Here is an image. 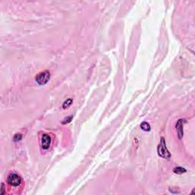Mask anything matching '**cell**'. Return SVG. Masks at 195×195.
Wrapping results in <instances>:
<instances>
[{
  "instance_id": "cell-9",
  "label": "cell",
  "mask_w": 195,
  "mask_h": 195,
  "mask_svg": "<svg viewBox=\"0 0 195 195\" xmlns=\"http://www.w3.org/2000/svg\"><path fill=\"white\" fill-rule=\"evenodd\" d=\"M73 118V115H69V116L66 117L63 121H62V123H63V124H66V123H70L71 121H72Z\"/></svg>"
},
{
  "instance_id": "cell-2",
  "label": "cell",
  "mask_w": 195,
  "mask_h": 195,
  "mask_svg": "<svg viewBox=\"0 0 195 195\" xmlns=\"http://www.w3.org/2000/svg\"><path fill=\"white\" fill-rule=\"evenodd\" d=\"M50 78V73L49 71L45 70L43 72L40 73L38 74L35 77V80H36L37 83L40 85H44L47 84Z\"/></svg>"
},
{
  "instance_id": "cell-10",
  "label": "cell",
  "mask_w": 195,
  "mask_h": 195,
  "mask_svg": "<svg viewBox=\"0 0 195 195\" xmlns=\"http://www.w3.org/2000/svg\"><path fill=\"white\" fill-rule=\"evenodd\" d=\"M21 139H22V135H21V134H16L14 136V137H13V140H14L15 142H19V141H20Z\"/></svg>"
},
{
  "instance_id": "cell-6",
  "label": "cell",
  "mask_w": 195,
  "mask_h": 195,
  "mask_svg": "<svg viewBox=\"0 0 195 195\" xmlns=\"http://www.w3.org/2000/svg\"><path fill=\"white\" fill-rule=\"evenodd\" d=\"M173 171H174V172H175V174H178V175H181V174L185 173L186 172H187V171H186L185 168H182V167H180V166L175 168Z\"/></svg>"
},
{
  "instance_id": "cell-1",
  "label": "cell",
  "mask_w": 195,
  "mask_h": 195,
  "mask_svg": "<svg viewBox=\"0 0 195 195\" xmlns=\"http://www.w3.org/2000/svg\"><path fill=\"white\" fill-rule=\"evenodd\" d=\"M157 151H158V155L162 158L169 159L172 156L171 153H169V151H168L167 147H166L165 139L163 137H161V139H160V143H159L158 146Z\"/></svg>"
},
{
  "instance_id": "cell-11",
  "label": "cell",
  "mask_w": 195,
  "mask_h": 195,
  "mask_svg": "<svg viewBox=\"0 0 195 195\" xmlns=\"http://www.w3.org/2000/svg\"><path fill=\"white\" fill-rule=\"evenodd\" d=\"M5 186H4V184L2 183L1 184V190H0V194H5Z\"/></svg>"
},
{
  "instance_id": "cell-3",
  "label": "cell",
  "mask_w": 195,
  "mask_h": 195,
  "mask_svg": "<svg viewBox=\"0 0 195 195\" xmlns=\"http://www.w3.org/2000/svg\"><path fill=\"white\" fill-rule=\"evenodd\" d=\"M7 181L8 184H10L11 186L13 187H18L21 184L22 179L21 178V176L17 175L15 173H12L8 176Z\"/></svg>"
},
{
  "instance_id": "cell-8",
  "label": "cell",
  "mask_w": 195,
  "mask_h": 195,
  "mask_svg": "<svg viewBox=\"0 0 195 195\" xmlns=\"http://www.w3.org/2000/svg\"><path fill=\"white\" fill-rule=\"evenodd\" d=\"M73 104V99H71V98H68V99H66L64 102H63V109H66V108H68L69 106Z\"/></svg>"
},
{
  "instance_id": "cell-7",
  "label": "cell",
  "mask_w": 195,
  "mask_h": 195,
  "mask_svg": "<svg viewBox=\"0 0 195 195\" xmlns=\"http://www.w3.org/2000/svg\"><path fill=\"white\" fill-rule=\"evenodd\" d=\"M140 127L141 129L144 130V131H150V130H151V127H150V125L149 124V123L147 122H143L140 124Z\"/></svg>"
},
{
  "instance_id": "cell-5",
  "label": "cell",
  "mask_w": 195,
  "mask_h": 195,
  "mask_svg": "<svg viewBox=\"0 0 195 195\" xmlns=\"http://www.w3.org/2000/svg\"><path fill=\"white\" fill-rule=\"evenodd\" d=\"M185 120H183V119H180L178 120L176 123V130H177V132H178V138L179 139H181L183 137V135H184V130H183V127H184V123Z\"/></svg>"
},
{
  "instance_id": "cell-4",
  "label": "cell",
  "mask_w": 195,
  "mask_h": 195,
  "mask_svg": "<svg viewBox=\"0 0 195 195\" xmlns=\"http://www.w3.org/2000/svg\"><path fill=\"white\" fill-rule=\"evenodd\" d=\"M40 143H41V147L43 149L47 150L50 148V144H51V138L50 136L47 134H43L41 136V140H40Z\"/></svg>"
}]
</instances>
